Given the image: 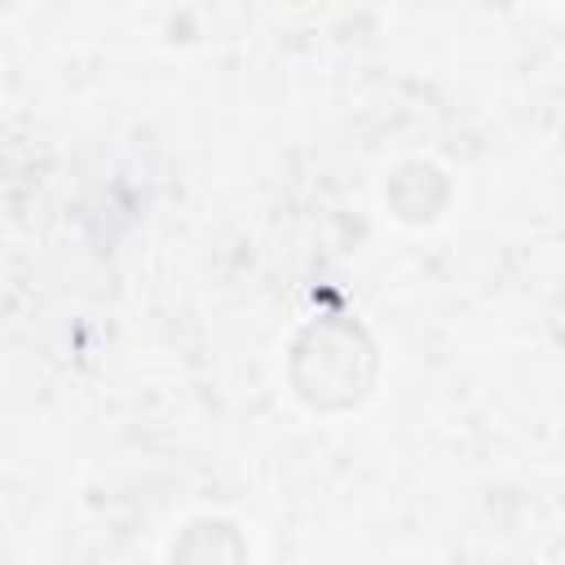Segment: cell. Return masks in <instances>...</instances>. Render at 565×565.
<instances>
[{"instance_id":"6da1fadb","label":"cell","mask_w":565,"mask_h":565,"mask_svg":"<svg viewBox=\"0 0 565 565\" xmlns=\"http://www.w3.org/2000/svg\"><path fill=\"white\" fill-rule=\"evenodd\" d=\"M371 375H375V353L358 322H313L296 340L291 384L318 411H340L362 402Z\"/></svg>"},{"instance_id":"7a4b0ae2","label":"cell","mask_w":565,"mask_h":565,"mask_svg":"<svg viewBox=\"0 0 565 565\" xmlns=\"http://www.w3.org/2000/svg\"><path fill=\"white\" fill-rule=\"evenodd\" d=\"M172 565H243V539L225 521H194L177 539Z\"/></svg>"}]
</instances>
